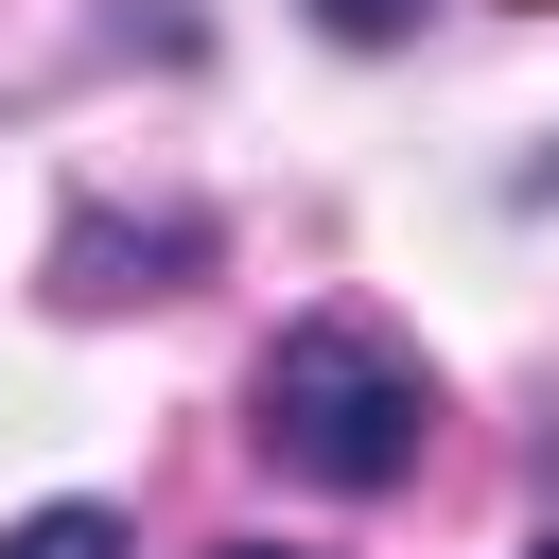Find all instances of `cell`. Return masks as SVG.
I'll use <instances>...</instances> for the list:
<instances>
[{
  "label": "cell",
  "instance_id": "6da1fadb",
  "mask_svg": "<svg viewBox=\"0 0 559 559\" xmlns=\"http://www.w3.org/2000/svg\"><path fill=\"white\" fill-rule=\"evenodd\" d=\"M262 437H280V472H314V489H402L419 437H437V384H419L384 332L314 314V332L262 349Z\"/></svg>",
  "mask_w": 559,
  "mask_h": 559
},
{
  "label": "cell",
  "instance_id": "7a4b0ae2",
  "mask_svg": "<svg viewBox=\"0 0 559 559\" xmlns=\"http://www.w3.org/2000/svg\"><path fill=\"white\" fill-rule=\"evenodd\" d=\"M0 559H140V542H122V507H35V524H0Z\"/></svg>",
  "mask_w": 559,
  "mask_h": 559
},
{
  "label": "cell",
  "instance_id": "3957f363",
  "mask_svg": "<svg viewBox=\"0 0 559 559\" xmlns=\"http://www.w3.org/2000/svg\"><path fill=\"white\" fill-rule=\"evenodd\" d=\"M314 17H332V35H402L419 0H314Z\"/></svg>",
  "mask_w": 559,
  "mask_h": 559
},
{
  "label": "cell",
  "instance_id": "277c9868",
  "mask_svg": "<svg viewBox=\"0 0 559 559\" xmlns=\"http://www.w3.org/2000/svg\"><path fill=\"white\" fill-rule=\"evenodd\" d=\"M210 559H297V542H210Z\"/></svg>",
  "mask_w": 559,
  "mask_h": 559
},
{
  "label": "cell",
  "instance_id": "5b68a950",
  "mask_svg": "<svg viewBox=\"0 0 559 559\" xmlns=\"http://www.w3.org/2000/svg\"><path fill=\"white\" fill-rule=\"evenodd\" d=\"M524 559H559V524H542V542H524Z\"/></svg>",
  "mask_w": 559,
  "mask_h": 559
}]
</instances>
